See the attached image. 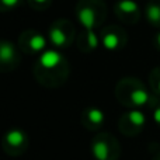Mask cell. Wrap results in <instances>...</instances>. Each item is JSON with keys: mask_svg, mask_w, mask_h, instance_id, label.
Segmentation results:
<instances>
[{"mask_svg": "<svg viewBox=\"0 0 160 160\" xmlns=\"http://www.w3.org/2000/svg\"><path fill=\"white\" fill-rule=\"evenodd\" d=\"M34 79L47 88L61 87L70 75L69 61L58 49H47L37 58L32 68Z\"/></svg>", "mask_w": 160, "mask_h": 160, "instance_id": "obj_1", "label": "cell"}, {"mask_svg": "<svg viewBox=\"0 0 160 160\" xmlns=\"http://www.w3.org/2000/svg\"><path fill=\"white\" fill-rule=\"evenodd\" d=\"M115 97L124 107L129 110H142L149 107L155 94H150L146 86L136 78H124L115 86Z\"/></svg>", "mask_w": 160, "mask_h": 160, "instance_id": "obj_2", "label": "cell"}, {"mask_svg": "<svg viewBox=\"0 0 160 160\" xmlns=\"http://www.w3.org/2000/svg\"><path fill=\"white\" fill-rule=\"evenodd\" d=\"M108 14L104 0H79L76 4V18L86 30L101 28Z\"/></svg>", "mask_w": 160, "mask_h": 160, "instance_id": "obj_3", "label": "cell"}, {"mask_svg": "<svg viewBox=\"0 0 160 160\" xmlns=\"http://www.w3.org/2000/svg\"><path fill=\"white\" fill-rule=\"evenodd\" d=\"M90 153L94 160H118L121 145L110 132H98L90 142Z\"/></svg>", "mask_w": 160, "mask_h": 160, "instance_id": "obj_4", "label": "cell"}, {"mask_svg": "<svg viewBox=\"0 0 160 160\" xmlns=\"http://www.w3.org/2000/svg\"><path fill=\"white\" fill-rule=\"evenodd\" d=\"M78 38L76 28L72 21L66 18H58L51 24L48 30V41L56 48V49H65L69 48Z\"/></svg>", "mask_w": 160, "mask_h": 160, "instance_id": "obj_5", "label": "cell"}, {"mask_svg": "<svg viewBox=\"0 0 160 160\" xmlns=\"http://www.w3.org/2000/svg\"><path fill=\"white\" fill-rule=\"evenodd\" d=\"M30 146V138L21 128H11L4 133L2 139V149L6 155L11 158H18L24 155Z\"/></svg>", "mask_w": 160, "mask_h": 160, "instance_id": "obj_6", "label": "cell"}, {"mask_svg": "<svg viewBox=\"0 0 160 160\" xmlns=\"http://www.w3.org/2000/svg\"><path fill=\"white\" fill-rule=\"evenodd\" d=\"M48 37H45L44 34H41L37 30H25L18 35V45L20 51L25 55L31 56H39L41 53H44L47 51L48 47Z\"/></svg>", "mask_w": 160, "mask_h": 160, "instance_id": "obj_7", "label": "cell"}, {"mask_svg": "<svg viewBox=\"0 0 160 160\" xmlns=\"http://www.w3.org/2000/svg\"><path fill=\"white\" fill-rule=\"evenodd\" d=\"M146 122L148 118L143 110H129L121 115L118 121V129L127 138H133L145 129Z\"/></svg>", "mask_w": 160, "mask_h": 160, "instance_id": "obj_8", "label": "cell"}, {"mask_svg": "<svg viewBox=\"0 0 160 160\" xmlns=\"http://www.w3.org/2000/svg\"><path fill=\"white\" fill-rule=\"evenodd\" d=\"M100 44L107 51L115 52L127 47L128 35L124 28L118 25H107L100 30Z\"/></svg>", "mask_w": 160, "mask_h": 160, "instance_id": "obj_9", "label": "cell"}, {"mask_svg": "<svg viewBox=\"0 0 160 160\" xmlns=\"http://www.w3.org/2000/svg\"><path fill=\"white\" fill-rule=\"evenodd\" d=\"M20 48L18 45H14L13 42L3 39L0 44V70L3 73L11 72V70L17 69L21 61V55H20Z\"/></svg>", "mask_w": 160, "mask_h": 160, "instance_id": "obj_10", "label": "cell"}, {"mask_svg": "<svg viewBox=\"0 0 160 160\" xmlns=\"http://www.w3.org/2000/svg\"><path fill=\"white\" fill-rule=\"evenodd\" d=\"M114 13L117 18L125 24H136L142 16L141 7L133 0H118L114 4Z\"/></svg>", "mask_w": 160, "mask_h": 160, "instance_id": "obj_11", "label": "cell"}, {"mask_svg": "<svg viewBox=\"0 0 160 160\" xmlns=\"http://www.w3.org/2000/svg\"><path fill=\"white\" fill-rule=\"evenodd\" d=\"M105 114L101 108L90 105L86 107L80 114V124L87 131H100L104 127Z\"/></svg>", "mask_w": 160, "mask_h": 160, "instance_id": "obj_12", "label": "cell"}, {"mask_svg": "<svg viewBox=\"0 0 160 160\" xmlns=\"http://www.w3.org/2000/svg\"><path fill=\"white\" fill-rule=\"evenodd\" d=\"M76 45H78L80 52L83 53L93 52L100 45V34H97L96 30H86V28H83L78 34Z\"/></svg>", "mask_w": 160, "mask_h": 160, "instance_id": "obj_13", "label": "cell"}, {"mask_svg": "<svg viewBox=\"0 0 160 160\" xmlns=\"http://www.w3.org/2000/svg\"><path fill=\"white\" fill-rule=\"evenodd\" d=\"M145 17L150 25L160 28V0H148L145 6Z\"/></svg>", "mask_w": 160, "mask_h": 160, "instance_id": "obj_14", "label": "cell"}, {"mask_svg": "<svg viewBox=\"0 0 160 160\" xmlns=\"http://www.w3.org/2000/svg\"><path fill=\"white\" fill-rule=\"evenodd\" d=\"M149 86L152 88L153 94L160 97V66H156L149 73Z\"/></svg>", "mask_w": 160, "mask_h": 160, "instance_id": "obj_15", "label": "cell"}, {"mask_svg": "<svg viewBox=\"0 0 160 160\" xmlns=\"http://www.w3.org/2000/svg\"><path fill=\"white\" fill-rule=\"evenodd\" d=\"M150 111H152V118L155 121V124L160 128V97H153L152 102L149 105Z\"/></svg>", "mask_w": 160, "mask_h": 160, "instance_id": "obj_16", "label": "cell"}, {"mask_svg": "<svg viewBox=\"0 0 160 160\" xmlns=\"http://www.w3.org/2000/svg\"><path fill=\"white\" fill-rule=\"evenodd\" d=\"M27 3H28V6H30L32 10L44 11L51 6L52 0H27Z\"/></svg>", "mask_w": 160, "mask_h": 160, "instance_id": "obj_17", "label": "cell"}, {"mask_svg": "<svg viewBox=\"0 0 160 160\" xmlns=\"http://www.w3.org/2000/svg\"><path fill=\"white\" fill-rule=\"evenodd\" d=\"M22 0H0V6H2L3 11H13L21 6Z\"/></svg>", "mask_w": 160, "mask_h": 160, "instance_id": "obj_18", "label": "cell"}, {"mask_svg": "<svg viewBox=\"0 0 160 160\" xmlns=\"http://www.w3.org/2000/svg\"><path fill=\"white\" fill-rule=\"evenodd\" d=\"M153 45H155L156 49L160 51V31L159 32H156L155 37H153Z\"/></svg>", "mask_w": 160, "mask_h": 160, "instance_id": "obj_19", "label": "cell"}, {"mask_svg": "<svg viewBox=\"0 0 160 160\" xmlns=\"http://www.w3.org/2000/svg\"><path fill=\"white\" fill-rule=\"evenodd\" d=\"M152 160H160V150H158V152L153 153V158Z\"/></svg>", "mask_w": 160, "mask_h": 160, "instance_id": "obj_20", "label": "cell"}]
</instances>
